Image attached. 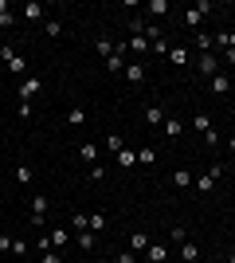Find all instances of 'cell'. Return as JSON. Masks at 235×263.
<instances>
[{
  "instance_id": "obj_2",
  "label": "cell",
  "mask_w": 235,
  "mask_h": 263,
  "mask_svg": "<svg viewBox=\"0 0 235 263\" xmlns=\"http://www.w3.org/2000/svg\"><path fill=\"white\" fill-rule=\"evenodd\" d=\"M208 12H212V8H208V0H196V4L184 12V24H188L192 32H200V24H204V16H208Z\"/></svg>"
},
{
  "instance_id": "obj_22",
  "label": "cell",
  "mask_w": 235,
  "mask_h": 263,
  "mask_svg": "<svg viewBox=\"0 0 235 263\" xmlns=\"http://www.w3.org/2000/svg\"><path fill=\"white\" fill-rule=\"evenodd\" d=\"M145 12H149V16H165V12H168V0H149Z\"/></svg>"
},
{
  "instance_id": "obj_29",
  "label": "cell",
  "mask_w": 235,
  "mask_h": 263,
  "mask_svg": "<svg viewBox=\"0 0 235 263\" xmlns=\"http://www.w3.org/2000/svg\"><path fill=\"white\" fill-rule=\"evenodd\" d=\"M137 161H141V165H153L157 161V149H149V145H145V149H137Z\"/></svg>"
},
{
  "instance_id": "obj_15",
  "label": "cell",
  "mask_w": 235,
  "mask_h": 263,
  "mask_svg": "<svg viewBox=\"0 0 235 263\" xmlns=\"http://www.w3.org/2000/svg\"><path fill=\"white\" fill-rule=\"evenodd\" d=\"M78 157H82V161H87V165H98V145H94V142L78 145Z\"/></svg>"
},
{
  "instance_id": "obj_1",
  "label": "cell",
  "mask_w": 235,
  "mask_h": 263,
  "mask_svg": "<svg viewBox=\"0 0 235 263\" xmlns=\"http://www.w3.org/2000/svg\"><path fill=\"white\" fill-rule=\"evenodd\" d=\"M44 95V79L39 75H24V83H20V102H32V99H39Z\"/></svg>"
},
{
  "instance_id": "obj_33",
  "label": "cell",
  "mask_w": 235,
  "mask_h": 263,
  "mask_svg": "<svg viewBox=\"0 0 235 263\" xmlns=\"http://www.w3.org/2000/svg\"><path fill=\"white\" fill-rule=\"evenodd\" d=\"M44 28H47V35H63V24H59V20H47Z\"/></svg>"
},
{
  "instance_id": "obj_3",
  "label": "cell",
  "mask_w": 235,
  "mask_h": 263,
  "mask_svg": "<svg viewBox=\"0 0 235 263\" xmlns=\"http://www.w3.org/2000/svg\"><path fill=\"white\" fill-rule=\"evenodd\" d=\"M220 173H224L220 165H212L208 173H200V177H196V181H192V185H196V193H212V185H216V181H220Z\"/></svg>"
},
{
  "instance_id": "obj_19",
  "label": "cell",
  "mask_w": 235,
  "mask_h": 263,
  "mask_svg": "<svg viewBox=\"0 0 235 263\" xmlns=\"http://www.w3.org/2000/svg\"><path fill=\"white\" fill-rule=\"evenodd\" d=\"M47 209H51V197H44V193H35V197H32V212L47 216Z\"/></svg>"
},
{
  "instance_id": "obj_27",
  "label": "cell",
  "mask_w": 235,
  "mask_h": 263,
  "mask_svg": "<svg viewBox=\"0 0 235 263\" xmlns=\"http://www.w3.org/2000/svg\"><path fill=\"white\" fill-rule=\"evenodd\" d=\"M165 138H180V118H165Z\"/></svg>"
},
{
  "instance_id": "obj_34",
  "label": "cell",
  "mask_w": 235,
  "mask_h": 263,
  "mask_svg": "<svg viewBox=\"0 0 235 263\" xmlns=\"http://www.w3.org/2000/svg\"><path fill=\"white\" fill-rule=\"evenodd\" d=\"M39 263H63V255H59V252H44V255H39Z\"/></svg>"
},
{
  "instance_id": "obj_5",
  "label": "cell",
  "mask_w": 235,
  "mask_h": 263,
  "mask_svg": "<svg viewBox=\"0 0 235 263\" xmlns=\"http://www.w3.org/2000/svg\"><path fill=\"white\" fill-rule=\"evenodd\" d=\"M149 47H153V44H149L145 35H130V40H125V51L134 55L137 63H141V55H145V51H149Z\"/></svg>"
},
{
  "instance_id": "obj_10",
  "label": "cell",
  "mask_w": 235,
  "mask_h": 263,
  "mask_svg": "<svg viewBox=\"0 0 235 263\" xmlns=\"http://www.w3.org/2000/svg\"><path fill=\"white\" fill-rule=\"evenodd\" d=\"M145 259L149 263H165L168 259V248H165V243H149V248H145Z\"/></svg>"
},
{
  "instance_id": "obj_26",
  "label": "cell",
  "mask_w": 235,
  "mask_h": 263,
  "mask_svg": "<svg viewBox=\"0 0 235 263\" xmlns=\"http://www.w3.org/2000/svg\"><path fill=\"white\" fill-rule=\"evenodd\" d=\"M75 243L82 248V252H90V248H94V232H78V236H75Z\"/></svg>"
},
{
  "instance_id": "obj_16",
  "label": "cell",
  "mask_w": 235,
  "mask_h": 263,
  "mask_svg": "<svg viewBox=\"0 0 235 263\" xmlns=\"http://www.w3.org/2000/svg\"><path fill=\"white\" fill-rule=\"evenodd\" d=\"M192 126H196V134H200V138H208V134L216 130V126H212V118H208V114H196V118H192Z\"/></svg>"
},
{
  "instance_id": "obj_4",
  "label": "cell",
  "mask_w": 235,
  "mask_h": 263,
  "mask_svg": "<svg viewBox=\"0 0 235 263\" xmlns=\"http://www.w3.org/2000/svg\"><path fill=\"white\" fill-rule=\"evenodd\" d=\"M196 67H200V75H220V59H216V51H200V59H196Z\"/></svg>"
},
{
  "instance_id": "obj_28",
  "label": "cell",
  "mask_w": 235,
  "mask_h": 263,
  "mask_svg": "<svg viewBox=\"0 0 235 263\" xmlns=\"http://www.w3.org/2000/svg\"><path fill=\"white\" fill-rule=\"evenodd\" d=\"M71 228H75V232H87V212H71Z\"/></svg>"
},
{
  "instance_id": "obj_41",
  "label": "cell",
  "mask_w": 235,
  "mask_h": 263,
  "mask_svg": "<svg viewBox=\"0 0 235 263\" xmlns=\"http://www.w3.org/2000/svg\"><path fill=\"white\" fill-rule=\"evenodd\" d=\"M227 149H231V154H235V138H227Z\"/></svg>"
},
{
  "instance_id": "obj_17",
  "label": "cell",
  "mask_w": 235,
  "mask_h": 263,
  "mask_svg": "<svg viewBox=\"0 0 235 263\" xmlns=\"http://www.w3.org/2000/svg\"><path fill=\"white\" fill-rule=\"evenodd\" d=\"M94 51H98L102 59H110V55H114V40H110V35H98V40H94Z\"/></svg>"
},
{
  "instance_id": "obj_36",
  "label": "cell",
  "mask_w": 235,
  "mask_h": 263,
  "mask_svg": "<svg viewBox=\"0 0 235 263\" xmlns=\"http://www.w3.org/2000/svg\"><path fill=\"white\" fill-rule=\"evenodd\" d=\"M12 243H16V240H12L8 232H0V252H12Z\"/></svg>"
},
{
  "instance_id": "obj_21",
  "label": "cell",
  "mask_w": 235,
  "mask_h": 263,
  "mask_svg": "<svg viewBox=\"0 0 235 263\" xmlns=\"http://www.w3.org/2000/svg\"><path fill=\"white\" fill-rule=\"evenodd\" d=\"M192 181H196V177H192L188 169H177V173H173V185H177V189H188Z\"/></svg>"
},
{
  "instance_id": "obj_25",
  "label": "cell",
  "mask_w": 235,
  "mask_h": 263,
  "mask_svg": "<svg viewBox=\"0 0 235 263\" xmlns=\"http://www.w3.org/2000/svg\"><path fill=\"white\" fill-rule=\"evenodd\" d=\"M32 165H20V169H16V185H32Z\"/></svg>"
},
{
  "instance_id": "obj_9",
  "label": "cell",
  "mask_w": 235,
  "mask_h": 263,
  "mask_svg": "<svg viewBox=\"0 0 235 263\" xmlns=\"http://www.w3.org/2000/svg\"><path fill=\"white\" fill-rule=\"evenodd\" d=\"M125 63H130V59H125V51H114L110 59H106V71H110V75H122Z\"/></svg>"
},
{
  "instance_id": "obj_37",
  "label": "cell",
  "mask_w": 235,
  "mask_h": 263,
  "mask_svg": "<svg viewBox=\"0 0 235 263\" xmlns=\"http://www.w3.org/2000/svg\"><path fill=\"white\" fill-rule=\"evenodd\" d=\"M12 24H16V16H12V12H4V16H0V28H12Z\"/></svg>"
},
{
  "instance_id": "obj_20",
  "label": "cell",
  "mask_w": 235,
  "mask_h": 263,
  "mask_svg": "<svg viewBox=\"0 0 235 263\" xmlns=\"http://www.w3.org/2000/svg\"><path fill=\"white\" fill-rule=\"evenodd\" d=\"M118 165H122V169H134V165H137V154L122 145V149H118Z\"/></svg>"
},
{
  "instance_id": "obj_40",
  "label": "cell",
  "mask_w": 235,
  "mask_h": 263,
  "mask_svg": "<svg viewBox=\"0 0 235 263\" xmlns=\"http://www.w3.org/2000/svg\"><path fill=\"white\" fill-rule=\"evenodd\" d=\"M4 12H8V0H0V16H4Z\"/></svg>"
},
{
  "instance_id": "obj_18",
  "label": "cell",
  "mask_w": 235,
  "mask_h": 263,
  "mask_svg": "<svg viewBox=\"0 0 235 263\" xmlns=\"http://www.w3.org/2000/svg\"><path fill=\"white\" fill-rule=\"evenodd\" d=\"M47 240H51V248L59 252V248H63V243L71 240V232H63V228H51V232H47Z\"/></svg>"
},
{
  "instance_id": "obj_23",
  "label": "cell",
  "mask_w": 235,
  "mask_h": 263,
  "mask_svg": "<svg viewBox=\"0 0 235 263\" xmlns=\"http://www.w3.org/2000/svg\"><path fill=\"white\" fill-rule=\"evenodd\" d=\"M67 122H71V126H82V122H87V110H82V106H71L67 110Z\"/></svg>"
},
{
  "instance_id": "obj_31",
  "label": "cell",
  "mask_w": 235,
  "mask_h": 263,
  "mask_svg": "<svg viewBox=\"0 0 235 263\" xmlns=\"http://www.w3.org/2000/svg\"><path fill=\"white\" fill-rule=\"evenodd\" d=\"M8 71H12V75H24V55H12V59H8Z\"/></svg>"
},
{
  "instance_id": "obj_11",
  "label": "cell",
  "mask_w": 235,
  "mask_h": 263,
  "mask_svg": "<svg viewBox=\"0 0 235 263\" xmlns=\"http://www.w3.org/2000/svg\"><path fill=\"white\" fill-rule=\"evenodd\" d=\"M180 259H184V263H196V259H200V248H196L192 240H180Z\"/></svg>"
},
{
  "instance_id": "obj_7",
  "label": "cell",
  "mask_w": 235,
  "mask_h": 263,
  "mask_svg": "<svg viewBox=\"0 0 235 263\" xmlns=\"http://www.w3.org/2000/svg\"><path fill=\"white\" fill-rule=\"evenodd\" d=\"M208 83H212V95H220V99H227V95H231V75H224V71H220V75H212Z\"/></svg>"
},
{
  "instance_id": "obj_6",
  "label": "cell",
  "mask_w": 235,
  "mask_h": 263,
  "mask_svg": "<svg viewBox=\"0 0 235 263\" xmlns=\"http://www.w3.org/2000/svg\"><path fill=\"white\" fill-rule=\"evenodd\" d=\"M122 79H125V83H134V87H137V83H145V63H137V59H134V63H125Z\"/></svg>"
},
{
  "instance_id": "obj_42",
  "label": "cell",
  "mask_w": 235,
  "mask_h": 263,
  "mask_svg": "<svg viewBox=\"0 0 235 263\" xmlns=\"http://www.w3.org/2000/svg\"><path fill=\"white\" fill-rule=\"evenodd\" d=\"M227 35H231V47H235V28H231V32H227Z\"/></svg>"
},
{
  "instance_id": "obj_12",
  "label": "cell",
  "mask_w": 235,
  "mask_h": 263,
  "mask_svg": "<svg viewBox=\"0 0 235 263\" xmlns=\"http://www.w3.org/2000/svg\"><path fill=\"white\" fill-rule=\"evenodd\" d=\"M165 118H168L165 106H145V122L149 126H165Z\"/></svg>"
},
{
  "instance_id": "obj_13",
  "label": "cell",
  "mask_w": 235,
  "mask_h": 263,
  "mask_svg": "<svg viewBox=\"0 0 235 263\" xmlns=\"http://www.w3.org/2000/svg\"><path fill=\"white\" fill-rule=\"evenodd\" d=\"M44 4H39V0H28V4H24V20H44Z\"/></svg>"
},
{
  "instance_id": "obj_44",
  "label": "cell",
  "mask_w": 235,
  "mask_h": 263,
  "mask_svg": "<svg viewBox=\"0 0 235 263\" xmlns=\"http://www.w3.org/2000/svg\"><path fill=\"white\" fill-rule=\"evenodd\" d=\"M227 263H235V255H231V259H227Z\"/></svg>"
},
{
  "instance_id": "obj_35",
  "label": "cell",
  "mask_w": 235,
  "mask_h": 263,
  "mask_svg": "<svg viewBox=\"0 0 235 263\" xmlns=\"http://www.w3.org/2000/svg\"><path fill=\"white\" fill-rule=\"evenodd\" d=\"M106 149H114V154H118V149H122V138H118V134H110V138H106Z\"/></svg>"
},
{
  "instance_id": "obj_38",
  "label": "cell",
  "mask_w": 235,
  "mask_h": 263,
  "mask_svg": "<svg viewBox=\"0 0 235 263\" xmlns=\"http://www.w3.org/2000/svg\"><path fill=\"white\" fill-rule=\"evenodd\" d=\"M118 263H137V259H134V252H122V255H118Z\"/></svg>"
},
{
  "instance_id": "obj_39",
  "label": "cell",
  "mask_w": 235,
  "mask_h": 263,
  "mask_svg": "<svg viewBox=\"0 0 235 263\" xmlns=\"http://www.w3.org/2000/svg\"><path fill=\"white\" fill-rule=\"evenodd\" d=\"M224 59H227V63H235V47H227V51H224Z\"/></svg>"
},
{
  "instance_id": "obj_8",
  "label": "cell",
  "mask_w": 235,
  "mask_h": 263,
  "mask_svg": "<svg viewBox=\"0 0 235 263\" xmlns=\"http://www.w3.org/2000/svg\"><path fill=\"white\" fill-rule=\"evenodd\" d=\"M168 59H173L177 67H188V63H192V51H188L184 44H177V47H168Z\"/></svg>"
},
{
  "instance_id": "obj_43",
  "label": "cell",
  "mask_w": 235,
  "mask_h": 263,
  "mask_svg": "<svg viewBox=\"0 0 235 263\" xmlns=\"http://www.w3.org/2000/svg\"><path fill=\"white\" fill-rule=\"evenodd\" d=\"M227 169H235V154H231V165H227Z\"/></svg>"
},
{
  "instance_id": "obj_30",
  "label": "cell",
  "mask_w": 235,
  "mask_h": 263,
  "mask_svg": "<svg viewBox=\"0 0 235 263\" xmlns=\"http://www.w3.org/2000/svg\"><path fill=\"white\" fill-rule=\"evenodd\" d=\"M196 47H200V51H212V35H208V32H196Z\"/></svg>"
},
{
  "instance_id": "obj_24",
  "label": "cell",
  "mask_w": 235,
  "mask_h": 263,
  "mask_svg": "<svg viewBox=\"0 0 235 263\" xmlns=\"http://www.w3.org/2000/svg\"><path fill=\"white\" fill-rule=\"evenodd\" d=\"M87 228L90 232H102V228H106V216H102V212H90V216H87Z\"/></svg>"
},
{
  "instance_id": "obj_14",
  "label": "cell",
  "mask_w": 235,
  "mask_h": 263,
  "mask_svg": "<svg viewBox=\"0 0 235 263\" xmlns=\"http://www.w3.org/2000/svg\"><path fill=\"white\" fill-rule=\"evenodd\" d=\"M149 243H153V240H149L145 232H130V252H145Z\"/></svg>"
},
{
  "instance_id": "obj_32",
  "label": "cell",
  "mask_w": 235,
  "mask_h": 263,
  "mask_svg": "<svg viewBox=\"0 0 235 263\" xmlns=\"http://www.w3.org/2000/svg\"><path fill=\"white\" fill-rule=\"evenodd\" d=\"M87 177H90V181H102V177H106V169H102V165H90Z\"/></svg>"
}]
</instances>
